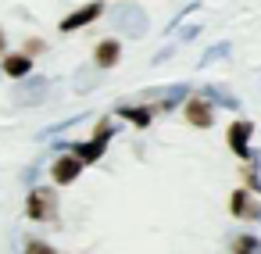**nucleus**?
I'll use <instances>...</instances> for the list:
<instances>
[{"label":"nucleus","mask_w":261,"mask_h":254,"mask_svg":"<svg viewBox=\"0 0 261 254\" xmlns=\"http://www.w3.org/2000/svg\"><path fill=\"white\" fill-rule=\"evenodd\" d=\"M111 136H118V129L111 125V118H100L97 122V133H93V140H79V143H58L61 150H72L83 165H93V161H100L104 158V150H108V143H111Z\"/></svg>","instance_id":"f257e3e1"},{"label":"nucleus","mask_w":261,"mask_h":254,"mask_svg":"<svg viewBox=\"0 0 261 254\" xmlns=\"http://www.w3.org/2000/svg\"><path fill=\"white\" fill-rule=\"evenodd\" d=\"M111 29L129 36V40L147 36V11L136 8V4H115L111 8Z\"/></svg>","instance_id":"f03ea898"},{"label":"nucleus","mask_w":261,"mask_h":254,"mask_svg":"<svg viewBox=\"0 0 261 254\" xmlns=\"http://www.w3.org/2000/svg\"><path fill=\"white\" fill-rule=\"evenodd\" d=\"M25 215L33 218V222H58V197H54V190H47V186H33L29 190V200H25Z\"/></svg>","instance_id":"7ed1b4c3"},{"label":"nucleus","mask_w":261,"mask_h":254,"mask_svg":"<svg viewBox=\"0 0 261 254\" xmlns=\"http://www.w3.org/2000/svg\"><path fill=\"white\" fill-rule=\"evenodd\" d=\"M47 97H50V79H43V75L22 79V83L15 86V93H11V100H15L18 108H36V104H43Z\"/></svg>","instance_id":"20e7f679"},{"label":"nucleus","mask_w":261,"mask_h":254,"mask_svg":"<svg viewBox=\"0 0 261 254\" xmlns=\"http://www.w3.org/2000/svg\"><path fill=\"white\" fill-rule=\"evenodd\" d=\"M83 168H86V165H83L75 154H61V158L50 165V175H54L58 186H68V183H75V179L83 175Z\"/></svg>","instance_id":"39448f33"},{"label":"nucleus","mask_w":261,"mask_h":254,"mask_svg":"<svg viewBox=\"0 0 261 254\" xmlns=\"http://www.w3.org/2000/svg\"><path fill=\"white\" fill-rule=\"evenodd\" d=\"M104 15V4L100 0H90L86 8H79V11H72L65 22H61V33H75V29H83V26H90V22H97Z\"/></svg>","instance_id":"423d86ee"},{"label":"nucleus","mask_w":261,"mask_h":254,"mask_svg":"<svg viewBox=\"0 0 261 254\" xmlns=\"http://www.w3.org/2000/svg\"><path fill=\"white\" fill-rule=\"evenodd\" d=\"M143 97H147V100H158L161 111H172V108H179V104L190 97V86L179 83V86H168V90H147Z\"/></svg>","instance_id":"0eeeda50"},{"label":"nucleus","mask_w":261,"mask_h":254,"mask_svg":"<svg viewBox=\"0 0 261 254\" xmlns=\"http://www.w3.org/2000/svg\"><path fill=\"white\" fill-rule=\"evenodd\" d=\"M0 72L22 83V79H29V75H33V58H29V54H8L4 61H0Z\"/></svg>","instance_id":"6e6552de"},{"label":"nucleus","mask_w":261,"mask_h":254,"mask_svg":"<svg viewBox=\"0 0 261 254\" xmlns=\"http://www.w3.org/2000/svg\"><path fill=\"white\" fill-rule=\"evenodd\" d=\"M186 122H190V125H197V129H207V125L215 122V115H211V104H207L204 97H193V100H186Z\"/></svg>","instance_id":"1a4fd4ad"},{"label":"nucleus","mask_w":261,"mask_h":254,"mask_svg":"<svg viewBox=\"0 0 261 254\" xmlns=\"http://www.w3.org/2000/svg\"><path fill=\"white\" fill-rule=\"evenodd\" d=\"M250 133H254V125L250 122H236V125H229V147L240 154V158H247L250 161V147H247V140H250Z\"/></svg>","instance_id":"9d476101"},{"label":"nucleus","mask_w":261,"mask_h":254,"mask_svg":"<svg viewBox=\"0 0 261 254\" xmlns=\"http://www.w3.org/2000/svg\"><path fill=\"white\" fill-rule=\"evenodd\" d=\"M229 208H232V215H240V218H254V222L261 218V204H254L247 190H236L232 200H229Z\"/></svg>","instance_id":"9b49d317"},{"label":"nucleus","mask_w":261,"mask_h":254,"mask_svg":"<svg viewBox=\"0 0 261 254\" xmlns=\"http://www.w3.org/2000/svg\"><path fill=\"white\" fill-rule=\"evenodd\" d=\"M93 61H97V68H115V65L122 61V47H118L115 40H100Z\"/></svg>","instance_id":"f8f14e48"},{"label":"nucleus","mask_w":261,"mask_h":254,"mask_svg":"<svg viewBox=\"0 0 261 254\" xmlns=\"http://www.w3.org/2000/svg\"><path fill=\"white\" fill-rule=\"evenodd\" d=\"M204 100H207V104H218V108H229V111L240 108V100H236L225 86H204Z\"/></svg>","instance_id":"ddd939ff"},{"label":"nucleus","mask_w":261,"mask_h":254,"mask_svg":"<svg viewBox=\"0 0 261 254\" xmlns=\"http://www.w3.org/2000/svg\"><path fill=\"white\" fill-rule=\"evenodd\" d=\"M115 111H118L122 118H129L133 125H140V129H143V125H150V108H129V104H118Z\"/></svg>","instance_id":"4468645a"},{"label":"nucleus","mask_w":261,"mask_h":254,"mask_svg":"<svg viewBox=\"0 0 261 254\" xmlns=\"http://www.w3.org/2000/svg\"><path fill=\"white\" fill-rule=\"evenodd\" d=\"M83 118H86V111H83V115H72V118H65V122H58V125H47V129L40 133V140H54L58 133H65V129H72V125H75V122H83Z\"/></svg>","instance_id":"2eb2a0df"},{"label":"nucleus","mask_w":261,"mask_h":254,"mask_svg":"<svg viewBox=\"0 0 261 254\" xmlns=\"http://www.w3.org/2000/svg\"><path fill=\"white\" fill-rule=\"evenodd\" d=\"M229 50H232L229 43H215V47H211V50H207V54H204V58H200L197 65H200V68H207V65H215V61H222V58H225Z\"/></svg>","instance_id":"dca6fc26"},{"label":"nucleus","mask_w":261,"mask_h":254,"mask_svg":"<svg viewBox=\"0 0 261 254\" xmlns=\"http://www.w3.org/2000/svg\"><path fill=\"white\" fill-rule=\"evenodd\" d=\"M236 254H261V240L257 236H240L236 240Z\"/></svg>","instance_id":"f3484780"},{"label":"nucleus","mask_w":261,"mask_h":254,"mask_svg":"<svg viewBox=\"0 0 261 254\" xmlns=\"http://www.w3.org/2000/svg\"><path fill=\"white\" fill-rule=\"evenodd\" d=\"M72 86H75V93H86V90H93V86H97V79H93V72H83V68H79Z\"/></svg>","instance_id":"a211bd4d"},{"label":"nucleus","mask_w":261,"mask_h":254,"mask_svg":"<svg viewBox=\"0 0 261 254\" xmlns=\"http://www.w3.org/2000/svg\"><path fill=\"white\" fill-rule=\"evenodd\" d=\"M25 254H58V250L43 240H25Z\"/></svg>","instance_id":"6ab92c4d"},{"label":"nucleus","mask_w":261,"mask_h":254,"mask_svg":"<svg viewBox=\"0 0 261 254\" xmlns=\"http://www.w3.org/2000/svg\"><path fill=\"white\" fill-rule=\"evenodd\" d=\"M40 50H43V40H29V43H25V54H29V58L40 54Z\"/></svg>","instance_id":"aec40b11"},{"label":"nucleus","mask_w":261,"mask_h":254,"mask_svg":"<svg viewBox=\"0 0 261 254\" xmlns=\"http://www.w3.org/2000/svg\"><path fill=\"white\" fill-rule=\"evenodd\" d=\"M197 33H200V26H186V29H182V36H179V40H182V43H186V40H193V36H197Z\"/></svg>","instance_id":"412c9836"},{"label":"nucleus","mask_w":261,"mask_h":254,"mask_svg":"<svg viewBox=\"0 0 261 254\" xmlns=\"http://www.w3.org/2000/svg\"><path fill=\"white\" fill-rule=\"evenodd\" d=\"M36 175H40V165H33V168H29V172H25V183H29V186H33V183H36Z\"/></svg>","instance_id":"4be33fe9"},{"label":"nucleus","mask_w":261,"mask_h":254,"mask_svg":"<svg viewBox=\"0 0 261 254\" xmlns=\"http://www.w3.org/2000/svg\"><path fill=\"white\" fill-rule=\"evenodd\" d=\"M8 47V36H4V29H0V50H4Z\"/></svg>","instance_id":"5701e85b"}]
</instances>
